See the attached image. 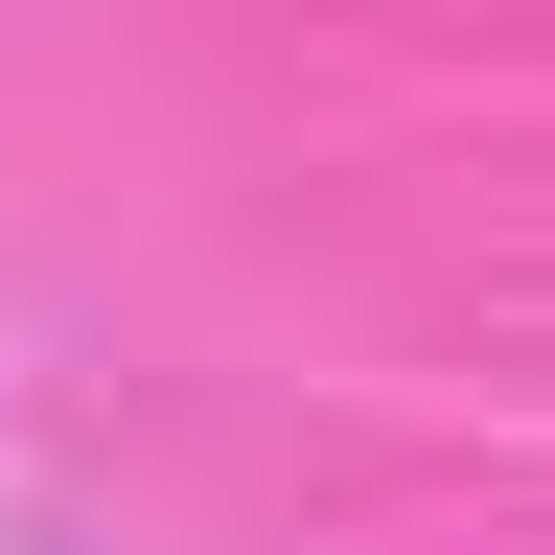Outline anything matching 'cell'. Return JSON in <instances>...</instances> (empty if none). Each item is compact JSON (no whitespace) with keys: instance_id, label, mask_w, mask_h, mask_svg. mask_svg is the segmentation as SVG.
I'll list each match as a JSON object with an SVG mask.
<instances>
[]
</instances>
